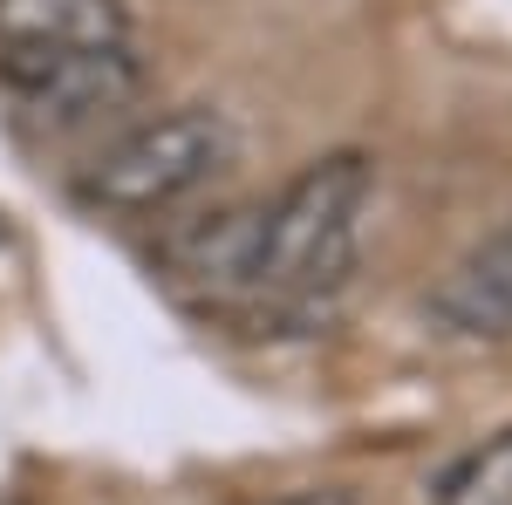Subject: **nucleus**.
Listing matches in <instances>:
<instances>
[{"label":"nucleus","instance_id":"nucleus-1","mask_svg":"<svg viewBox=\"0 0 512 505\" xmlns=\"http://www.w3.org/2000/svg\"><path fill=\"white\" fill-rule=\"evenodd\" d=\"M376 192V171L362 151H328L301 164L274 198H260V294L321 301L355 267L362 205Z\"/></svg>","mask_w":512,"mask_h":505},{"label":"nucleus","instance_id":"nucleus-2","mask_svg":"<svg viewBox=\"0 0 512 505\" xmlns=\"http://www.w3.org/2000/svg\"><path fill=\"white\" fill-rule=\"evenodd\" d=\"M233 151L239 137L226 110L178 103L164 117L123 130L117 144L82 171V198L96 212H117V219H151V212H171L178 198H192L198 185H212L233 164Z\"/></svg>","mask_w":512,"mask_h":505},{"label":"nucleus","instance_id":"nucleus-3","mask_svg":"<svg viewBox=\"0 0 512 505\" xmlns=\"http://www.w3.org/2000/svg\"><path fill=\"white\" fill-rule=\"evenodd\" d=\"M0 82L14 96V117L41 137H89L117 123L144 96V55L130 41L110 48H76V55H41V62H0Z\"/></svg>","mask_w":512,"mask_h":505},{"label":"nucleus","instance_id":"nucleus-4","mask_svg":"<svg viewBox=\"0 0 512 505\" xmlns=\"http://www.w3.org/2000/svg\"><path fill=\"white\" fill-rule=\"evenodd\" d=\"M130 41V0H0V62Z\"/></svg>","mask_w":512,"mask_h":505},{"label":"nucleus","instance_id":"nucleus-5","mask_svg":"<svg viewBox=\"0 0 512 505\" xmlns=\"http://www.w3.org/2000/svg\"><path fill=\"white\" fill-rule=\"evenodd\" d=\"M431 321L458 342H506L512 335V219L472 246L431 294Z\"/></svg>","mask_w":512,"mask_h":505},{"label":"nucleus","instance_id":"nucleus-6","mask_svg":"<svg viewBox=\"0 0 512 505\" xmlns=\"http://www.w3.org/2000/svg\"><path fill=\"white\" fill-rule=\"evenodd\" d=\"M171 267L212 301L260 294V205H226V212L185 226L171 239Z\"/></svg>","mask_w":512,"mask_h":505},{"label":"nucleus","instance_id":"nucleus-7","mask_svg":"<svg viewBox=\"0 0 512 505\" xmlns=\"http://www.w3.org/2000/svg\"><path fill=\"white\" fill-rule=\"evenodd\" d=\"M280 505H362V499H349V492H294V499H280Z\"/></svg>","mask_w":512,"mask_h":505}]
</instances>
